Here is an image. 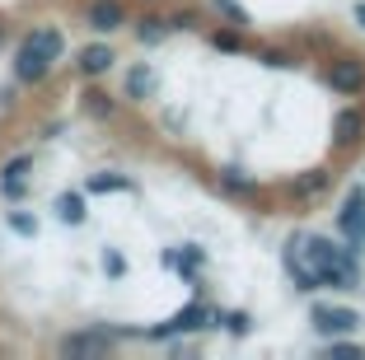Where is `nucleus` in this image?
Segmentation results:
<instances>
[{
  "label": "nucleus",
  "mask_w": 365,
  "mask_h": 360,
  "mask_svg": "<svg viewBox=\"0 0 365 360\" xmlns=\"http://www.w3.org/2000/svg\"><path fill=\"white\" fill-rule=\"evenodd\" d=\"M211 43L220 47V52H244V38H239V33H215Z\"/></svg>",
  "instance_id": "nucleus-21"
},
{
  "label": "nucleus",
  "mask_w": 365,
  "mask_h": 360,
  "mask_svg": "<svg viewBox=\"0 0 365 360\" xmlns=\"http://www.w3.org/2000/svg\"><path fill=\"white\" fill-rule=\"evenodd\" d=\"M286 272H290V281L300 290H319V272L309 267V257L300 253V239H290L286 244Z\"/></svg>",
  "instance_id": "nucleus-6"
},
{
  "label": "nucleus",
  "mask_w": 365,
  "mask_h": 360,
  "mask_svg": "<svg viewBox=\"0 0 365 360\" xmlns=\"http://www.w3.org/2000/svg\"><path fill=\"white\" fill-rule=\"evenodd\" d=\"M356 24H361V29H365V0H361V5H356Z\"/></svg>",
  "instance_id": "nucleus-26"
},
{
  "label": "nucleus",
  "mask_w": 365,
  "mask_h": 360,
  "mask_svg": "<svg viewBox=\"0 0 365 360\" xmlns=\"http://www.w3.org/2000/svg\"><path fill=\"white\" fill-rule=\"evenodd\" d=\"M85 187L89 192H131V178H122V173H94Z\"/></svg>",
  "instance_id": "nucleus-14"
},
{
  "label": "nucleus",
  "mask_w": 365,
  "mask_h": 360,
  "mask_svg": "<svg viewBox=\"0 0 365 360\" xmlns=\"http://www.w3.org/2000/svg\"><path fill=\"white\" fill-rule=\"evenodd\" d=\"M61 47L66 43H61V33H56V29H38L29 43L19 47V56H14V75L29 80V85H38V80L52 71V61L61 56Z\"/></svg>",
  "instance_id": "nucleus-2"
},
{
  "label": "nucleus",
  "mask_w": 365,
  "mask_h": 360,
  "mask_svg": "<svg viewBox=\"0 0 365 360\" xmlns=\"http://www.w3.org/2000/svg\"><path fill=\"white\" fill-rule=\"evenodd\" d=\"M333 136H337V145H356V140L365 136V113L361 108H346V113L333 117Z\"/></svg>",
  "instance_id": "nucleus-8"
},
{
  "label": "nucleus",
  "mask_w": 365,
  "mask_h": 360,
  "mask_svg": "<svg viewBox=\"0 0 365 360\" xmlns=\"http://www.w3.org/2000/svg\"><path fill=\"white\" fill-rule=\"evenodd\" d=\"M155 89V71H145V66H136V71L127 75V98H145Z\"/></svg>",
  "instance_id": "nucleus-13"
},
{
  "label": "nucleus",
  "mask_w": 365,
  "mask_h": 360,
  "mask_svg": "<svg viewBox=\"0 0 365 360\" xmlns=\"http://www.w3.org/2000/svg\"><path fill=\"white\" fill-rule=\"evenodd\" d=\"M56 215H61L66 225H85V197H80V192H61V197H56Z\"/></svg>",
  "instance_id": "nucleus-12"
},
{
  "label": "nucleus",
  "mask_w": 365,
  "mask_h": 360,
  "mask_svg": "<svg viewBox=\"0 0 365 360\" xmlns=\"http://www.w3.org/2000/svg\"><path fill=\"white\" fill-rule=\"evenodd\" d=\"M140 43H160L164 33H169V19H140Z\"/></svg>",
  "instance_id": "nucleus-15"
},
{
  "label": "nucleus",
  "mask_w": 365,
  "mask_h": 360,
  "mask_svg": "<svg viewBox=\"0 0 365 360\" xmlns=\"http://www.w3.org/2000/svg\"><path fill=\"white\" fill-rule=\"evenodd\" d=\"M85 19H89V29H94V33H113V29H122V19H127V10H122L118 0H94Z\"/></svg>",
  "instance_id": "nucleus-7"
},
{
  "label": "nucleus",
  "mask_w": 365,
  "mask_h": 360,
  "mask_svg": "<svg viewBox=\"0 0 365 360\" xmlns=\"http://www.w3.org/2000/svg\"><path fill=\"white\" fill-rule=\"evenodd\" d=\"M351 248H365V211H361V225H356V239H351Z\"/></svg>",
  "instance_id": "nucleus-25"
},
{
  "label": "nucleus",
  "mask_w": 365,
  "mask_h": 360,
  "mask_svg": "<svg viewBox=\"0 0 365 360\" xmlns=\"http://www.w3.org/2000/svg\"><path fill=\"white\" fill-rule=\"evenodd\" d=\"M215 10L225 14L230 24H239V29H244V24H248V10H244V5H239V0H215Z\"/></svg>",
  "instance_id": "nucleus-16"
},
{
  "label": "nucleus",
  "mask_w": 365,
  "mask_h": 360,
  "mask_svg": "<svg viewBox=\"0 0 365 360\" xmlns=\"http://www.w3.org/2000/svg\"><path fill=\"white\" fill-rule=\"evenodd\" d=\"M10 230L24 234V239H33V234H38V220H33V215H24V211H10Z\"/></svg>",
  "instance_id": "nucleus-18"
},
{
  "label": "nucleus",
  "mask_w": 365,
  "mask_h": 360,
  "mask_svg": "<svg viewBox=\"0 0 365 360\" xmlns=\"http://www.w3.org/2000/svg\"><path fill=\"white\" fill-rule=\"evenodd\" d=\"M309 323L323 332V337H342V332H356L361 328V314L346 304H314L309 309Z\"/></svg>",
  "instance_id": "nucleus-3"
},
{
  "label": "nucleus",
  "mask_w": 365,
  "mask_h": 360,
  "mask_svg": "<svg viewBox=\"0 0 365 360\" xmlns=\"http://www.w3.org/2000/svg\"><path fill=\"white\" fill-rule=\"evenodd\" d=\"M113 61H118V56H113V47H108V43H94V47L80 52V71H85V75H108V71H113Z\"/></svg>",
  "instance_id": "nucleus-10"
},
{
  "label": "nucleus",
  "mask_w": 365,
  "mask_h": 360,
  "mask_svg": "<svg viewBox=\"0 0 365 360\" xmlns=\"http://www.w3.org/2000/svg\"><path fill=\"white\" fill-rule=\"evenodd\" d=\"M225 323H230V332H239V337L248 332V318L244 314H225Z\"/></svg>",
  "instance_id": "nucleus-24"
},
{
  "label": "nucleus",
  "mask_w": 365,
  "mask_h": 360,
  "mask_svg": "<svg viewBox=\"0 0 365 360\" xmlns=\"http://www.w3.org/2000/svg\"><path fill=\"white\" fill-rule=\"evenodd\" d=\"M103 272H113V276H122V272H127V262H122V253H103Z\"/></svg>",
  "instance_id": "nucleus-22"
},
{
  "label": "nucleus",
  "mask_w": 365,
  "mask_h": 360,
  "mask_svg": "<svg viewBox=\"0 0 365 360\" xmlns=\"http://www.w3.org/2000/svg\"><path fill=\"white\" fill-rule=\"evenodd\" d=\"M323 187H328V173H309V178L295 182V192H300V197H314V192H323Z\"/></svg>",
  "instance_id": "nucleus-19"
},
{
  "label": "nucleus",
  "mask_w": 365,
  "mask_h": 360,
  "mask_svg": "<svg viewBox=\"0 0 365 360\" xmlns=\"http://www.w3.org/2000/svg\"><path fill=\"white\" fill-rule=\"evenodd\" d=\"M29 164H33V159H29V155H19V159H10V164H5V173H0V182H24V173H29Z\"/></svg>",
  "instance_id": "nucleus-17"
},
{
  "label": "nucleus",
  "mask_w": 365,
  "mask_h": 360,
  "mask_svg": "<svg viewBox=\"0 0 365 360\" xmlns=\"http://www.w3.org/2000/svg\"><path fill=\"white\" fill-rule=\"evenodd\" d=\"M328 85H333V94H361L365 89V66L356 61V56H342V61H333V71H328Z\"/></svg>",
  "instance_id": "nucleus-5"
},
{
  "label": "nucleus",
  "mask_w": 365,
  "mask_h": 360,
  "mask_svg": "<svg viewBox=\"0 0 365 360\" xmlns=\"http://www.w3.org/2000/svg\"><path fill=\"white\" fill-rule=\"evenodd\" d=\"M108 337L103 332H80V337H66L61 341V356H103Z\"/></svg>",
  "instance_id": "nucleus-9"
},
{
  "label": "nucleus",
  "mask_w": 365,
  "mask_h": 360,
  "mask_svg": "<svg viewBox=\"0 0 365 360\" xmlns=\"http://www.w3.org/2000/svg\"><path fill=\"white\" fill-rule=\"evenodd\" d=\"M211 309L206 304H187V309H178V314L169 318V323H160V328L150 332V337H173V332H197V328H206V323H211Z\"/></svg>",
  "instance_id": "nucleus-4"
},
{
  "label": "nucleus",
  "mask_w": 365,
  "mask_h": 360,
  "mask_svg": "<svg viewBox=\"0 0 365 360\" xmlns=\"http://www.w3.org/2000/svg\"><path fill=\"white\" fill-rule=\"evenodd\" d=\"M300 253L309 257V267L319 272V286H337V290L361 286V267H356V253H361V248L333 244V239H300Z\"/></svg>",
  "instance_id": "nucleus-1"
},
{
  "label": "nucleus",
  "mask_w": 365,
  "mask_h": 360,
  "mask_svg": "<svg viewBox=\"0 0 365 360\" xmlns=\"http://www.w3.org/2000/svg\"><path fill=\"white\" fill-rule=\"evenodd\" d=\"M328 351L333 356H361V346H351V341H328Z\"/></svg>",
  "instance_id": "nucleus-23"
},
{
  "label": "nucleus",
  "mask_w": 365,
  "mask_h": 360,
  "mask_svg": "<svg viewBox=\"0 0 365 360\" xmlns=\"http://www.w3.org/2000/svg\"><path fill=\"white\" fill-rule=\"evenodd\" d=\"M361 211H365V192L356 187L351 197H346L342 215H337V230H342V239H346V244H351V239H356V225H361Z\"/></svg>",
  "instance_id": "nucleus-11"
},
{
  "label": "nucleus",
  "mask_w": 365,
  "mask_h": 360,
  "mask_svg": "<svg viewBox=\"0 0 365 360\" xmlns=\"http://www.w3.org/2000/svg\"><path fill=\"white\" fill-rule=\"evenodd\" d=\"M220 182H225L230 192H239V197H244V192H253V182L239 178V169H225V173H220Z\"/></svg>",
  "instance_id": "nucleus-20"
}]
</instances>
